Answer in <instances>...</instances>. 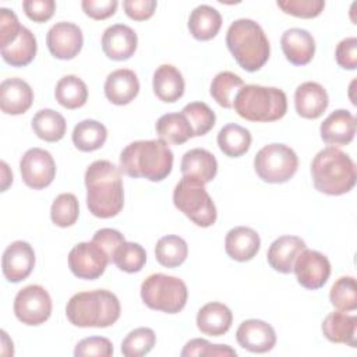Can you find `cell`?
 I'll return each instance as SVG.
<instances>
[{"label": "cell", "instance_id": "22", "mask_svg": "<svg viewBox=\"0 0 357 357\" xmlns=\"http://www.w3.org/2000/svg\"><path fill=\"white\" fill-rule=\"evenodd\" d=\"M280 46L286 59L294 66L308 64L315 54V40L312 35L301 28H290L283 32Z\"/></svg>", "mask_w": 357, "mask_h": 357}, {"label": "cell", "instance_id": "28", "mask_svg": "<svg viewBox=\"0 0 357 357\" xmlns=\"http://www.w3.org/2000/svg\"><path fill=\"white\" fill-rule=\"evenodd\" d=\"M231 322L233 314L230 308L218 301L205 304L197 314V326L208 336L225 335L230 329Z\"/></svg>", "mask_w": 357, "mask_h": 357}, {"label": "cell", "instance_id": "38", "mask_svg": "<svg viewBox=\"0 0 357 357\" xmlns=\"http://www.w3.org/2000/svg\"><path fill=\"white\" fill-rule=\"evenodd\" d=\"M79 205L78 199L71 192L57 195L50 208V219L59 227H70L78 220Z\"/></svg>", "mask_w": 357, "mask_h": 357}, {"label": "cell", "instance_id": "23", "mask_svg": "<svg viewBox=\"0 0 357 357\" xmlns=\"http://www.w3.org/2000/svg\"><path fill=\"white\" fill-rule=\"evenodd\" d=\"M261 247L259 234L247 226H237L227 231L225 238L226 254L238 262L252 259Z\"/></svg>", "mask_w": 357, "mask_h": 357}, {"label": "cell", "instance_id": "10", "mask_svg": "<svg viewBox=\"0 0 357 357\" xmlns=\"http://www.w3.org/2000/svg\"><path fill=\"white\" fill-rule=\"evenodd\" d=\"M14 314L25 325L36 326L46 322L52 315L50 294L39 284L25 286L14 298Z\"/></svg>", "mask_w": 357, "mask_h": 357}, {"label": "cell", "instance_id": "15", "mask_svg": "<svg viewBox=\"0 0 357 357\" xmlns=\"http://www.w3.org/2000/svg\"><path fill=\"white\" fill-rule=\"evenodd\" d=\"M35 266V252L29 243L17 240L3 252L1 269L4 278L11 283L26 279Z\"/></svg>", "mask_w": 357, "mask_h": 357}, {"label": "cell", "instance_id": "24", "mask_svg": "<svg viewBox=\"0 0 357 357\" xmlns=\"http://www.w3.org/2000/svg\"><path fill=\"white\" fill-rule=\"evenodd\" d=\"M305 248V241L297 236H280L268 250L266 259L271 268L280 273L293 272V266L298 254Z\"/></svg>", "mask_w": 357, "mask_h": 357}, {"label": "cell", "instance_id": "32", "mask_svg": "<svg viewBox=\"0 0 357 357\" xmlns=\"http://www.w3.org/2000/svg\"><path fill=\"white\" fill-rule=\"evenodd\" d=\"M251 139L250 131L236 123L226 124L218 134L219 149L230 158H240L247 153L251 146Z\"/></svg>", "mask_w": 357, "mask_h": 357}, {"label": "cell", "instance_id": "19", "mask_svg": "<svg viewBox=\"0 0 357 357\" xmlns=\"http://www.w3.org/2000/svg\"><path fill=\"white\" fill-rule=\"evenodd\" d=\"M33 102V91L21 78H7L0 84V109L6 114L17 116L25 113Z\"/></svg>", "mask_w": 357, "mask_h": 357}, {"label": "cell", "instance_id": "45", "mask_svg": "<svg viewBox=\"0 0 357 357\" xmlns=\"http://www.w3.org/2000/svg\"><path fill=\"white\" fill-rule=\"evenodd\" d=\"M113 344L107 337L102 336H91L79 340L74 349L75 357H86V356H96V357H110L113 356Z\"/></svg>", "mask_w": 357, "mask_h": 357}, {"label": "cell", "instance_id": "3", "mask_svg": "<svg viewBox=\"0 0 357 357\" xmlns=\"http://www.w3.org/2000/svg\"><path fill=\"white\" fill-rule=\"evenodd\" d=\"M121 307L116 294L109 290L79 291L66 307L70 324L78 328H107L120 318Z\"/></svg>", "mask_w": 357, "mask_h": 357}, {"label": "cell", "instance_id": "26", "mask_svg": "<svg viewBox=\"0 0 357 357\" xmlns=\"http://www.w3.org/2000/svg\"><path fill=\"white\" fill-rule=\"evenodd\" d=\"M183 176L192 177L206 184L212 181L218 173V160L213 153L204 148L187 151L181 159Z\"/></svg>", "mask_w": 357, "mask_h": 357}, {"label": "cell", "instance_id": "21", "mask_svg": "<svg viewBox=\"0 0 357 357\" xmlns=\"http://www.w3.org/2000/svg\"><path fill=\"white\" fill-rule=\"evenodd\" d=\"M139 92L137 74L130 68L112 71L105 81V95L113 105L123 106L132 102Z\"/></svg>", "mask_w": 357, "mask_h": 357}, {"label": "cell", "instance_id": "20", "mask_svg": "<svg viewBox=\"0 0 357 357\" xmlns=\"http://www.w3.org/2000/svg\"><path fill=\"white\" fill-rule=\"evenodd\" d=\"M329 105L326 89L314 81L303 82L294 92V107L298 116L304 119H318Z\"/></svg>", "mask_w": 357, "mask_h": 357}, {"label": "cell", "instance_id": "46", "mask_svg": "<svg viewBox=\"0 0 357 357\" xmlns=\"http://www.w3.org/2000/svg\"><path fill=\"white\" fill-rule=\"evenodd\" d=\"M22 25L10 8H0V49L11 45L20 35Z\"/></svg>", "mask_w": 357, "mask_h": 357}, {"label": "cell", "instance_id": "6", "mask_svg": "<svg viewBox=\"0 0 357 357\" xmlns=\"http://www.w3.org/2000/svg\"><path fill=\"white\" fill-rule=\"evenodd\" d=\"M236 113L257 123H269L280 120L287 112L286 93L275 86L243 85L233 99Z\"/></svg>", "mask_w": 357, "mask_h": 357}, {"label": "cell", "instance_id": "30", "mask_svg": "<svg viewBox=\"0 0 357 357\" xmlns=\"http://www.w3.org/2000/svg\"><path fill=\"white\" fill-rule=\"evenodd\" d=\"M156 134L166 144L181 145L194 137L192 128L183 113H166L156 121Z\"/></svg>", "mask_w": 357, "mask_h": 357}, {"label": "cell", "instance_id": "16", "mask_svg": "<svg viewBox=\"0 0 357 357\" xmlns=\"http://www.w3.org/2000/svg\"><path fill=\"white\" fill-rule=\"evenodd\" d=\"M236 340L251 353H266L276 344V333L272 325L262 319H247L237 328Z\"/></svg>", "mask_w": 357, "mask_h": 357}, {"label": "cell", "instance_id": "27", "mask_svg": "<svg viewBox=\"0 0 357 357\" xmlns=\"http://www.w3.org/2000/svg\"><path fill=\"white\" fill-rule=\"evenodd\" d=\"M155 95L166 103H173L184 95L185 82L183 74L172 64L159 66L152 78Z\"/></svg>", "mask_w": 357, "mask_h": 357}, {"label": "cell", "instance_id": "39", "mask_svg": "<svg viewBox=\"0 0 357 357\" xmlns=\"http://www.w3.org/2000/svg\"><path fill=\"white\" fill-rule=\"evenodd\" d=\"M181 113L188 120L194 137H202L209 132L216 121L215 112L204 102H191L183 107Z\"/></svg>", "mask_w": 357, "mask_h": 357}, {"label": "cell", "instance_id": "48", "mask_svg": "<svg viewBox=\"0 0 357 357\" xmlns=\"http://www.w3.org/2000/svg\"><path fill=\"white\" fill-rule=\"evenodd\" d=\"M92 241L96 243L109 257V261L113 262V257H114V252L117 251V248L126 241L124 236L116 230V229H100L98 230L93 237H92Z\"/></svg>", "mask_w": 357, "mask_h": 357}, {"label": "cell", "instance_id": "14", "mask_svg": "<svg viewBox=\"0 0 357 357\" xmlns=\"http://www.w3.org/2000/svg\"><path fill=\"white\" fill-rule=\"evenodd\" d=\"M46 45L52 56L59 60H71L82 49L84 36L78 25L67 21L56 22L46 35Z\"/></svg>", "mask_w": 357, "mask_h": 357}, {"label": "cell", "instance_id": "31", "mask_svg": "<svg viewBox=\"0 0 357 357\" xmlns=\"http://www.w3.org/2000/svg\"><path fill=\"white\" fill-rule=\"evenodd\" d=\"M38 45L35 35L25 26H22L18 38L8 46L1 49L3 60L13 67L28 66L36 56Z\"/></svg>", "mask_w": 357, "mask_h": 357}, {"label": "cell", "instance_id": "50", "mask_svg": "<svg viewBox=\"0 0 357 357\" xmlns=\"http://www.w3.org/2000/svg\"><path fill=\"white\" fill-rule=\"evenodd\" d=\"M119 3L116 0H84L81 7L84 13L93 20H106L112 17L117 10Z\"/></svg>", "mask_w": 357, "mask_h": 357}, {"label": "cell", "instance_id": "8", "mask_svg": "<svg viewBox=\"0 0 357 357\" xmlns=\"http://www.w3.org/2000/svg\"><path fill=\"white\" fill-rule=\"evenodd\" d=\"M141 298L151 310L177 314L187 304L188 290L187 284L180 278L153 273L142 282Z\"/></svg>", "mask_w": 357, "mask_h": 357}, {"label": "cell", "instance_id": "2", "mask_svg": "<svg viewBox=\"0 0 357 357\" xmlns=\"http://www.w3.org/2000/svg\"><path fill=\"white\" fill-rule=\"evenodd\" d=\"M173 167V152L163 139L134 141L120 153V170L130 177L162 181Z\"/></svg>", "mask_w": 357, "mask_h": 357}, {"label": "cell", "instance_id": "33", "mask_svg": "<svg viewBox=\"0 0 357 357\" xmlns=\"http://www.w3.org/2000/svg\"><path fill=\"white\" fill-rule=\"evenodd\" d=\"M33 132L46 142L60 141L67 130L64 117L53 109H40L32 119Z\"/></svg>", "mask_w": 357, "mask_h": 357}, {"label": "cell", "instance_id": "17", "mask_svg": "<svg viewBox=\"0 0 357 357\" xmlns=\"http://www.w3.org/2000/svg\"><path fill=\"white\" fill-rule=\"evenodd\" d=\"M138 45L137 33L132 28L124 24H114L105 29L102 35V50L103 53L116 61L130 59Z\"/></svg>", "mask_w": 357, "mask_h": 357}, {"label": "cell", "instance_id": "40", "mask_svg": "<svg viewBox=\"0 0 357 357\" xmlns=\"http://www.w3.org/2000/svg\"><path fill=\"white\" fill-rule=\"evenodd\" d=\"M331 304L339 311H354L357 308V286L353 276L339 278L331 291H329Z\"/></svg>", "mask_w": 357, "mask_h": 357}, {"label": "cell", "instance_id": "35", "mask_svg": "<svg viewBox=\"0 0 357 357\" xmlns=\"http://www.w3.org/2000/svg\"><path fill=\"white\" fill-rule=\"evenodd\" d=\"M56 100L66 109H78L86 103L88 88L86 84L77 75H64L59 79L54 89Z\"/></svg>", "mask_w": 357, "mask_h": 357}, {"label": "cell", "instance_id": "52", "mask_svg": "<svg viewBox=\"0 0 357 357\" xmlns=\"http://www.w3.org/2000/svg\"><path fill=\"white\" fill-rule=\"evenodd\" d=\"M1 191H6L7 187L13 183V173L10 172L7 163L3 160L1 162Z\"/></svg>", "mask_w": 357, "mask_h": 357}, {"label": "cell", "instance_id": "44", "mask_svg": "<svg viewBox=\"0 0 357 357\" xmlns=\"http://www.w3.org/2000/svg\"><path fill=\"white\" fill-rule=\"evenodd\" d=\"M276 4L283 13L298 18H315L325 7L324 0H278Z\"/></svg>", "mask_w": 357, "mask_h": 357}, {"label": "cell", "instance_id": "42", "mask_svg": "<svg viewBox=\"0 0 357 357\" xmlns=\"http://www.w3.org/2000/svg\"><path fill=\"white\" fill-rule=\"evenodd\" d=\"M156 343V335L151 328H137L121 342V353L126 357H141L148 354Z\"/></svg>", "mask_w": 357, "mask_h": 357}, {"label": "cell", "instance_id": "41", "mask_svg": "<svg viewBox=\"0 0 357 357\" xmlns=\"http://www.w3.org/2000/svg\"><path fill=\"white\" fill-rule=\"evenodd\" d=\"M146 262V252L142 245L138 243L124 241L113 257V264L120 271H124L127 273H135L139 272Z\"/></svg>", "mask_w": 357, "mask_h": 357}, {"label": "cell", "instance_id": "7", "mask_svg": "<svg viewBox=\"0 0 357 357\" xmlns=\"http://www.w3.org/2000/svg\"><path fill=\"white\" fill-rule=\"evenodd\" d=\"M173 204L199 227H209L216 222V206L199 180L183 176L174 187Z\"/></svg>", "mask_w": 357, "mask_h": 357}, {"label": "cell", "instance_id": "11", "mask_svg": "<svg viewBox=\"0 0 357 357\" xmlns=\"http://www.w3.org/2000/svg\"><path fill=\"white\" fill-rule=\"evenodd\" d=\"M110 264L107 254L92 240L78 243L68 254V266L74 276L86 280L100 278Z\"/></svg>", "mask_w": 357, "mask_h": 357}, {"label": "cell", "instance_id": "13", "mask_svg": "<svg viewBox=\"0 0 357 357\" xmlns=\"http://www.w3.org/2000/svg\"><path fill=\"white\" fill-rule=\"evenodd\" d=\"M293 271L297 282L308 289H321L331 276V262L326 255L319 251L304 248L296 258Z\"/></svg>", "mask_w": 357, "mask_h": 357}, {"label": "cell", "instance_id": "47", "mask_svg": "<svg viewBox=\"0 0 357 357\" xmlns=\"http://www.w3.org/2000/svg\"><path fill=\"white\" fill-rule=\"evenodd\" d=\"M22 8L25 15L33 22H46L53 17L56 3L53 0H25L22 1Z\"/></svg>", "mask_w": 357, "mask_h": 357}, {"label": "cell", "instance_id": "18", "mask_svg": "<svg viewBox=\"0 0 357 357\" xmlns=\"http://www.w3.org/2000/svg\"><path fill=\"white\" fill-rule=\"evenodd\" d=\"M356 117L344 109L332 112L321 124V138L329 146H342L353 141L356 135Z\"/></svg>", "mask_w": 357, "mask_h": 357}, {"label": "cell", "instance_id": "5", "mask_svg": "<svg viewBox=\"0 0 357 357\" xmlns=\"http://www.w3.org/2000/svg\"><path fill=\"white\" fill-rule=\"evenodd\" d=\"M311 176L319 192L342 195L356 184V166L347 153L336 146H326L314 156Z\"/></svg>", "mask_w": 357, "mask_h": 357}, {"label": "cell", "instance_id": "25", "mask_svg": "<svg viewBox=\"0 0 357 357\" xmlns=\"http://www.w3.org/2000/svg\"><path fill=\"white\" fill-rule=\"evenodd\" d=\"M322 333L332 343H343L356 347L357 317L346 314V311H333L322 321Z\"/></svg>", "mask_w": 357, "mask_h": 357}, {"label": "cell", "instance_id": "4", "mask_svg": "<svg viewBox=\"0 0 357 357\" xmlns=\"http://www.w3.org/2000/svg\"><path fill=\"white\" fill-rule=\"evenodd\" d=\"M226 45L237 64L250 73L264 67L271 54L269 40L262 26L250 18H240L230 24Z\"/></svg>", "mask_w": 357, "mask_h": 357}, {"label": "cell", "instance_id": "9", "mask_svg": "<svg viewBox=\"0 0 357 357\" xmlns=\"http://www.w3.org/2000/svg\"><path fill=\"white\" fill-rule=\"evenodd\" d=\"M297 167L296 152L284 144H268L254 158L255 173L265 183H286L296 174Z\"/></svg>", "mask_w": 357, "mask_h": 357}, {"label": "cell", "instance_id": "34", "mask_svg": "<svg viewBox=\"0 0 357 357\" xmlns=\"http://www.w3.org/2000/svg\"><path fill=\"white\" fill-rule=\"evenodd\" d=\"M73 144L82 152H92L103 146L107 138L106 127L96 120H82L73 130Z\"/></svg>", "mask_w": 357, "mask_h": 357}, {"label": "cell", "instance_id": "43", "mask_svg": "<svg viewBox=\"0 0 357 357\" xmlns=\"http://www.w3.org/2000/svg\"><path fill=\"white\" fill-rule=\"evenodd\" d=\"M237 351L227 344H212L205 339H191L185 343L181 350L183 357L205 356V357H220V356H236Z\"/></svg>", "mask_w": 357, "mask_h": 357}, {"label": "cell", "instance_id": "29", "mask_svg": "<svg viewBox=\"0 0 357 357\" xmlns=\"http://www.w3.org/2000/svg\"><path fill=\"white\" fill-rule=\"evenodd\" d=\"M220 26V13L208 4H201L195 7L190 14L188 29L190 33L198 40H211L218 35Z\"/></svg>", "mask_w": 357, "mask_h": 357}, {"label": "cell", "instance_id": "51", "mask_svg": "<svg viewBox=\"0 0 357 357\" xmlns=\"http://www.w3.org/2000/svg\"><path fill=\"white\" fill-rule=\"evenodd\" d=\"M155 0H124L123 8L126 14L135 21H145L151 18L156 10Z\"/></svg>", "mask_w": 357, "mask_h": 357}, {"label": "cell", "instance_id": "36", "mask_svg": "<svg viewBox=\"0 0 357 357\" xmlns=\"http://www.w3.org/2000/svg\"><path fill=\"white\" fill-rule=\"evenodd\" d=\"M188 255V245L184 238L176 234L163 236L155 245L156 261L166 268L180 266Z\"/></svg>", "mask_w": 357, "mask_h": 357}, {"label": "cell", "instance_id": "49", "mask_svg": "<svg viewBox=\"0 0 357 357\" xmlns=\"http://www.w3.org/2000/svg\"><path fill=\"white\" fill-rule=\"evenodd\" d=\"M335 57L337 64L344 70H354L357 67V38L350 36L339 42Z\"/></svg>", "mask_w": 357, "mask_h": 357}, {"label": "cell", "instance_id": "37", "mask_svg": "<svg viewBox=\"0 0 357 357\" xmlns=\"http://www.w3.org/2000/svg\"><path fill=\"white\" fill-rule=\"evenodd\" d=\"M244 85L243 79L231 71H220L211 82V96L225 109L233 107V99Z\"/></svg>", "mask_w": 357, "mask_h": 357}, {"label": "cell", "instance_id": "12", "mask_svg": "<svg viewBox=\"0 0 357 357\" xmlns=\"http://www.w3.org/2000/svg\"><path fill=\"white\" fill-rule=\"evenodd\" d=\"M22 181L33 190H42L52 184L56 176V163L50 152L42 148L28 149L20 160Z\"/></svg>", "mask_w": 357, "mask_h": 357}, {"label": "cell", "instance_id": "1", "mask_svg": "<svg viewBox=\"0 0 357 357\" xmlns=\"http://www.w3.org/2000/svg\"><path fill=\"white\" fill-rule=\"evenodd\" d=\"M86 206L100 219H109L120 213L124 205V188L121 170L109 160H95L85 172Z\"/></svg>", "mask_w": 357, "mask_h": 357}]
</instances>
